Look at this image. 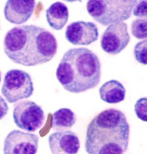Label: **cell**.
I'll list each match as a JSON object with an SVG mask.
<instances>
[{"mask_svg": "<svg viewBox=\"0 0 147 154\" xmlns=\"http://www.w3.org/2000/svg\"><path fill=\"white\" fill-rule=\"evenodd\" d=\"M1 72L0 71V82H1Z\"/></svg>", "mask_w": 147, "mask_h": 154, "instance_id": "20", "label": "cell"}, {"mask_svg": "<svg viewBox=\"0 0 147 154\" xmlns=\"http://www.w3.org/2000/svg\"><path fill=\"white\" fill-rule=\"evenodd\" d=\"M101 63L96 54L86 48H71L58 65L56 75L64 89L80 93L96 87L101 79Z\"/></svg>", "mask_w": 147, "mask_h": 154, "instance_id": "3", "label": "cell"}, {"mask_svg": "<svg viewBox=\"0 0 147 154\" xmlns=\"http://www.w3.org/2000/svg\"><path fill=\"white\" fill-rule=\"evenodd\" d=\"M98 28L94 23L78 21L67 26L65 36L70 43L75 45H90L98 38Z\"/></svg>", "mask_w": 147, "mask_h": 154, "instance_id": "9", "label": "cell"}, {"mask_svg": "<svg viewBox=\"0 0 147 154\" xmlns=\"http://www.w3.org/2000/svg\"><path fill=\"white\" fill-rule=\"evenodd\" d=\"M35 7L33 0H8L4 8V16L14 24L26 23L32 16Z\"/></svg>", "mask_w": 147, "mask_h": 154, "instance_id": "11", "label": "cell"}, {"mask_svg": "<svg viewBox=\"0 0 147 154\" xmlns=\"http://www.w3.org/2000/svg\"><path fill=\"white\" fill-rule=\"evenodd\" d=\"M69 17L67 7L61 2L52 4L46 11L47 21L54 29L59 31L63 28Z\"/></svg>", "mask_w": 147, "mask_h": 154, "instance_id": "12", "label": "cell"}, {"mask_svg": "<svg viewBox=\"0 0 147 154\" xmlns=\"http://www.w3.org/2000/svg\"><path fill=\"white\" fill-rule=\"evenodd\" d=\"M34 90L30 75L24 71L13 69L6 73L1 93L8 103H14L32 96Z\"/></svg>", "mask_w": 147, "mask_h": 154, "instance_id": "5", "label": "cell"}, {"mask_svg": "<svg viewBox=\"0 0 147 154\" xmlns=\"http://www.w3.org/2000/svg\"><path fill=\"white\" fill-rule=\"evenodd\" d=\"M13 117L14 122L19 128L28 132H35L43 125L44 113L36 103L25 101L15 106Z\"/></svg>", "mask_w": 147, "mask_h": 154, "instance_id": "6", "label": "cell"}, {"mask_svg": "<svg viewBox=\"0 0 147 154\" xmlns=\"http://www.w3.org/2000/svg\"><path fill=\"white\" fill-rule=\"evenodd\" d=\"M9 110L8 105L5 100L0 96V120L7 115Z\"/></svg>", "mask_w": 147, "mask_h": 154, "instance_id": "19", "label": "cell"}, {"mask_svg": "<svg viewBox=\"0 0 147 154\" xmlns=\"http://www.w3.org/2000/svg\"><path fill=\"white\" fill-rule=\"evenodd\" d=\"M147 20H134L131 24V32L136 38H146L147 37Z\"/></svg>", "mask_w": 147, "mask_h": 154, "instance_id": "15", "label": "cell"}, {"mask_svg": "<svg viewBox=\"0 0 147 154\" xmlns=\"http://www.w3.org/2000/svg\"><path fill=\"white\" fill-rule=\"evenodd\" d=\"M48 144L52 154H78L81 147L78 136L71 131L52 134Z\"/></svg>", "mask_w": 147, "mask_h": 154, "instance_id": "10", "label": "cell"}, {"mask_svg": "<svg viewBox=\"0 0 147 154\" xmlns=\"http://www.w3.org/2000/svg\"><path fill=\"white\" fill-rule=\"evenodd\" d=\"M99 93L103 101L108 103H118L125 100L126 90L120 82L110 80L100 87Z\"/></svg>", "mask_w": 147, "mask_h": 154, "instance_id": "13", "label": "cell"}, {"mask_svg": "<svg viewBox=\"0 0 147 154\" xmlns=\"http://www.w3.org/2000/svg\"><path fill=\"white\" fill-rule=\"evenodd\" d=\"M77 122L75 114L69 108H61L52 115V127L57 131L71 128Z\"/></svg>", "mask_w": 147, "mask_h": 154, "instance_id": "14", "label": "cell"}, {"mask_svg": "<svg viewBox=\"0 0 147 154\" xmlns=\"http://www.w3.org/2000/svg\"><path fill=\"white\" fill-rule=\"evenodd\" d=\"M38 135L13 130L7 135L4 144V154H36L38 149Z\"/></svg>", "mask_w": 147, "mask_h": 154, "instance_id": "7", "label": "cell"}, {"mask_svg": "<svg viewBox=\"0 0 147 154\" xmlns=\"http://www.w3.org/2000/svg\"><path fill=\"white\" fill-rule=\"evenodd\" d=\"M147 1H140L139 3L137 4L133 8V15L134 16L142 18H147Z\"/></svg>", "mask_w": 147, "mask_h": 154, "instance_id": "18", "label": "cell"}, {"mask_svg": "<svg viewBox=\"0 0 147 154\" xmlns=\"http://www.w3.org/2000/svg\"><path fill=\"white\" fill-rule=\"evenodd\" d=\"M137 3L135 0H90L86 8L93 19L107 26L129 19Z\"/></svg>", "mask_w": 147, "mask_h": 154, "instance_id": "4", "label": "cell"}, {"mask_svg": "<svg viewBox=\"0 0 147 154\" xmlns=\"http://www.w3.org/2000/svg\"><path fill=\"white\" fill-rule=\"evenodd\" d=\"M134 111L139 119L144 122H147V98H141L137 101L134 105Z\"/></svg>", "mask_w": 147, "mask_h": 154, "instance_id": "17", "label": "cell"}, {"mask_svg": "<svg viewBox=\"0 0 147 154\" xmlns=\"http://www.w3.org/2000/svg\"><path fill=\"white\" fill-rule=\"evenodd\" d=\"M130 127L121 111L106 109L87 126L84 147L89 154H124L128 149Z\"/></svg>", "mask_w": 147, "mask_h": 154, "instance_id": "2", "label": "cell"}, {"mask_svg": "<svg viewBox=\"0 0 147 154\" xmlns=\"http://www.w3.org/2000/svg\"><path fill=\"white\" fill-rule=\"evenodd\" d=\"M130 35L125 23L120 22L111 24L103 33L101 46L103 50L111 55L120 53L128 45Z\"/></svg>", "mask_w": 147, "mask_h": 154, "instance_id": "8", "label": "cell"}, {"mask_svg": "<svg viewBox=\"0 0 147 154\" xmlns=\"http://www.w3.org/2000/svg\"><path fill=\"white\" fill-rule=\"evenodd\" d=\"M147 41L146 39L139 42L134 47L135 59L140 64H147Z\"/></svg>", "mask_w": 147, "mask_h": 154, "instance_id": "16", "label": "cell"}, {"mask_svg": "<svg viewBox=\"0 0 147 154\" xmlns=\"http://www.w3.org/2000/svg\"><path fill=\"white\" fill-rule=\"evenodd\" d=\"M4 49L14 63L35 66L50 62L58 50L57 40L44 28L35 25L15 26L5 35Z\"/></svg>", "mask_w": 147, "mask_h": 154, "instance_id": "1", "label": "cell"}]
</instances>
